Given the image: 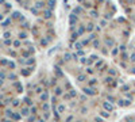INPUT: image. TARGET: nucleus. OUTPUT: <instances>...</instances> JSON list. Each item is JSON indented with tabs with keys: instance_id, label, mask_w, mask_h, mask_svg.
I'll list each match as a JSON object with an SVG mask.
<instances>
[{
	"instance_id": "nucleus-1",
	"label": "nucleus",
	"mask_w": 135,
	"mask_h": 122,
	"mask_svg": "<svg viewBox=\"0 0 135 122\" xmlns=\"http://www.w3.org/2000/svg\"><path fill=\"white\" fill-rule=\"evenodd\" d=\"M103 106H104L108 111H112V110H114V106H112V105H109L108 102H104V103H103Z\"/></svg>"
},
{
	"instance_id": "nucleus-2",
	"label": "nucleus",
	"mask_w": 135,
	"mask_h": 122,
	"mask_svg": "<svg viewBox=\"0 0 135 122\" xmlns=\"http://www.w3.org/2000/svg\"><path fill=\"white\" fill-rule=\"evenodd\" d=\"M84 91H85V94H91V95H95V90H92V88H84Z\"/></svg>"
},
{
	"instance_id": "nucleus-3",
	"label": "nucleus",
	"mask_w": 135,
	"mask_h": 122,
	"mask_svg": "<svg viewBox=\"0 0 135 122\" xmlns=\"http://www.w3.org/2000/svg\"><path fill=\"white\" fill-rule=\"evenodd\" d=\"M22 114H23V115H28V110H27V109H23V110H22Z\"/></svg>"
},
{
	"instance_id": "nucleus-4",
	"label": "nucleus",
	"mask_w": 135,
	"mask_h": 122,
	"mask_svg": "<svg viewBox=\"0 0 135 122\" xmlns=\"http://www.w3.org/2000/svg\"><path fill=\"white\" fill-rule=\"evenodd\" d=\"M61 88H55V94H57V95H61Z\"/></svg>"
},
{
	"instance_id": "nucleus-5",
	"label": "nucleus",
	"mask_w": 135,
	"mask_h": 122,
	"mask_svg": "<svg viewBox=\"0 0 135 122\" xmlns=\"http://www.w3.org/2000/svg\"><path fill=\"white\" fill-rule=\"evenodd\" d=\"M41 99H42V100H45V99H47V94H43V95L41 96Z\"/></svg>"
},
{
	"instance_id": "nucleus-6",
	"label": "nucleus",
	"mask_w": 135,
	"mask_h": 122,
	"mask_svg": "<svg viewBox=\"0 0 135 122\" xmlns=\"http://www.w3.org/2000/svg\"><path fill=\"white\" fill-rule=\"evenodd\" d=\"M84 79H85V76H84V75H80L78 80H80V82H84Z\"/></svg>"
},
{
	"instance_id": "nucleus-7",
	"label": "nucleus",
	"mask_w": 135,
	"mask_h": 122,
	"mask_svg": "<svg viewBox=\"0 0 135 122\" xmlns=\"http://www.w3.org/2000/svg\"><path fill=\"white\" fill-rule=\"evenodd\" d=\"M101 115H103V117H105V118H107V117H108V113H107V111H103V113H101Z\"/></svg>"
},
{
	"instance_id": "nucleus-8",
	"label": "nucleus",
	"mask_w": 135,
	"mask_h": 122,
	"mask_svg": "<svg viewBox=\"0 0 135 122\" xmlns=\"http://www.w3.org/2000/svg\"><path fill=\"white\" fill-rule=\"evenodd\" d=\"M86 29H88V30H92V29H93V25H88V27H86Z\"/></svg>"
},
{
	"instance_id": "nucleus-9",
	"label": "nucleus",
	"mask_w": 135,
	"mask_h": 122,
	"mask_svg": "<svg viewBox=\"0 0 135 122\" xmlns=\"http://www.w3.org/2000/svg\"><path fill=\"white\" fill-rule=\"evenodd\" d=\"M76 48L77 49H81V44H80V42H78V44H76Z\"/></svg>"
},
{
	"instance_id": "nucleus-10",
	"label": "nucleus",
	"mask_w": 135,
	"mask_h": 122,
	"mask_svg": "<svg viewBox=\"0 0 135 122\" xmlns=\"http://www.w3.org/2000/svg\"><path fill=\"white\" fill-rule=\"evenodd\" d=\"M58 110H60V111L62 113V111H64V110H65V107H64V106H60V109H58Z\"/></svg>"
},
{
	"instance_id": "nucleus-11",
	"label": "nucleus",
	"mask_w": 135,
	"mask_h": 122,
	"mask_svg": "<svg viewBox=\"0 0 135 122\" xmlns=\"http://www.w3.org/2000/svg\"><path fill=\"white\" fill-rule=\"evenodd\" d=\"M131 60H132V61H135V54H132V56H131Z\"/></svg>"
},
{
	"instance_id": "nucleus-12",
	"label": "nucleus",
	"mask_w": 135,
	"mask_h": 122,
	"mask_svg": "<svg viewBox=\"0 0 135 122\" xmlns=\"http://www.w3.org/2000/svg\"><path fill=\"white\" fill-rule=\"evenodd\" d=\"M132 72H134V73H135V68H134V71H132Z\"/></svg>"
}]
</instances>
